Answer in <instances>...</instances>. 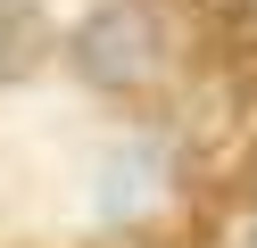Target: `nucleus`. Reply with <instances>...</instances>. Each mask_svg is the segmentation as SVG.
Instances as JSON below:
<instances>
[{"label": "nucleus", "instance_id": "nucleus-1", "mask_svg": "<svg viewBox=\"0 0 257 248\" xmlns=\"http://www.w3.org/2000/svg\"><path fill=\"white\" fill-rule=\"evenodd\" d=\"M174 149H183L191 182H249L257 174V58H232L207 75Z\"/></svg>", "mask_w": 257, "mask_h": 248}, {"label": "nucleus", "instance_id": "nucleus-4", "mask_svg": "<svg viewBox=\"0 0 257 248\" xmlns=\"http://www.w3.org/2000/svg\"><path fill=\"white\" fill-rule=\"evenodd\" d=\"M50 58V17L34 0H0V83H25Z\"/></svg>", "mask_w": 257, "mask_h": 248}, {"label": "nucleus", "instance_id": "nucleus-5", "mask_svg": "<svg viewBox=\"0 0 257 248\" xmlns=\"http://www.w3.org/2000/svg\"><path fill=\"white\" fill-rule=\"evenodd\" d=\"M183 9H191V17H207V25H240L257 0H183Z\"/></svg>", "mask_w": 257, "mask_h": 248}, {"label": "nucleus", "instance_id": "nucleus-3", "mask_svg": "<svg viewBox=\"0 0 257 248\" xmlns=\"http://www.w3.org/2000/svg\"><path fill=\"white\" fill-rule=\"evenodd\" d=\"M158 198H166V157H158V149H116V157L100 165V215L108 223H133Z\"/></svg>", "mask_w": 257, "mask_h": 248}, {"label": "nucleus", "instance_id": "nucleus-2", "mask_svg": "<svg viewBox=\"0 0 257 248\" xmlns=\"http://www.w3.org/2000/svg\"><path fill=\"white\" fill-rule=\"evenodd\" d=\"M75 75L100 91H150L166 75V17L150 0H100L75 25Z\"/></svg>", "mask_w": 257, "mask_h": 248}]
</instances>
